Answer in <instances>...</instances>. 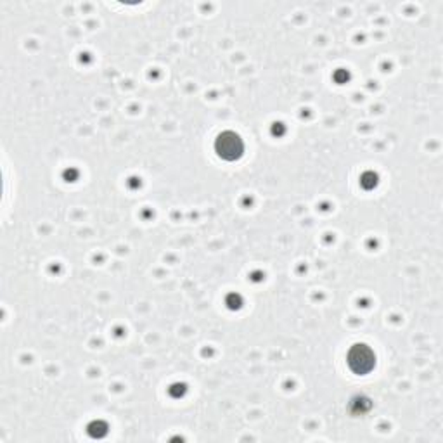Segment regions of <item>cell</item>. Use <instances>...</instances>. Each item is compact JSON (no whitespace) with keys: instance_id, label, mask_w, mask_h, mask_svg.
I'll use <instances>...</instances> for the list:
<instances>
[{"instance_id":"1","label":"cell","mask_w":443,"mask_h":443,"mask_svg":"<svg viewBox=\"0 0 443 443\" xmlns=\"http://www.w3.org/2000/svg\"><path fill=\"white\" fill-rule=\"evenodd\" d=\"M348 364L352 370L357 374H366L376 364V357H374L373 350L366 345H355L348 353Z\"/></svg>"},{"instance_id":"2","label":"cell","mask_w":443,"mask_h":443,"mask_svg":"<svg viewBox=\"0 0 443 443\" xmlns=\"http://www.w3.org/2000/svg\"><path fill=\"white\" fill-rule=\"evenodd\" d=\"M216 151L225 160H236L243 153V142L236 133L225 132L216 140Z\"/></svg>"}]
</instances>
